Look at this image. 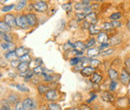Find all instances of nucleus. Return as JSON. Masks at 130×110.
Instances as JSON below:
<instances>
[{
  "label": "nucleus",
  "mask_w": 130,
  "mask_h": 110,
  "mask_svg": "<svg viewBox=\"0 0 130 110\" xmlns=\"http://www.w3.org/2000/svg\"><path fill=\"white\" fill-rule=\"evenodd\" d=\"M16 69L19 71V73H20V72H25V71H27V70L29 69V63L20 62Z\"/></svg>",
  "instance_id": "nucleus-27"
},
{
  "label": "nucleus",
  "mask_w": 130,
  "mask_h": 110,
  "mask_svg": "<svg viewBox=\"0 0 130 110\" xmlns=\"http://www.w3.org/2000/svg\"><path fill=\"white\" fill-rule=\"evenodd\" d=\"M39 110H50V109L48 108V106H44V105H42V106H40Z\"/></svg>",
  "instance_id": "nucleus-56"
},
{
  "label": "nucleus",
  "mask_w": 130,
  "mask_h": 110,
  "mask_svg": "<svg viewBox=\"0 0 130 110\" xmlns=\"http://www.w3.org/2000/svg\"><path fill=\"white\" fill-rule=\"evenodd\" d=\"M33 102H34V99L30 98V97H26L22 100V104L24 106V109L25 110H31L33 106Z\"/></svg>",
  "instance_id": "nucleus-12"
},
{
  "label": "nucleus",
  "mask_w": 130,
  "mask_h": 110,
  "mask_svg": "<svg viewBox=\"0 0 130 110\" xmlns=\"http://www.w3.org/2000/svg\"><path fill=\"white\" fill-rule=\"evenodd\" d=\"M11 29L12 28L7 23H5L4 20H1L0 21V32L1 33H8V32L11 31Z\"/></svg>",
  "instance_id": "nucleus-21"
},
{
  "label": "nucleus",
  "mask_w": 130,
  "mask_h": 110,
  "mask_svg": "<svg viewBox=\"0 0 130 110\" xmlns=\"http://www.w3.org/2000/svg\"><path fill=\"white\" fill-rule=\"evenodd\" d=\"M88 5H86L85 3H83V2H76L75 4H74V10L76 11V12H84V10H85V8L87 7Z\"/></svg>",
  "instance_id": "nucleus-19"
},
{
  "label": "nucleus",
  "mask_w": 130,
  "mask_h": 110,
  "mask_svg": "<svg viewBox=\"0 0 130 110\" xmlns=\"http://www.w3.org/2000/svg\"><path fill=\"white\" fill-rule=\"evenodd\" d=\"M101 99L103 100V101H105V102H108V103H111V102H113L114 100H115V97H114V95L111 93V91H102L101 92Z\"/></svg>",
  "instance_id": "nucleus-7"
},
{
  "label": "nucleus",
  "mask_w": 130,
  "mask_h": 110,
  "mask_svg": "<svg viewBox=\"0 0 130 110\" xmlns=\"http://www.w3.org/2000/svg\"><path fill=\"white\" fill-rule=\"evenodd\" d=\"M38 1H45V0H38Z\"/></svg>",
  "instance_id": "nucleus-63"
},
{
  "label": "nucleus",
  "mask_w": 130,
  "mask_h": 110,
  "mask_svg": "<svg viewBox=\"0 0 130 110\" xmlns=\"http://www.w3.org/2000/svg\"><path fill=\"white\" fill-rule=\"evenodd\" d=\"M26 17H27V20H28V23H29V27H35L38 24L37 16L34 12H27Z\"/></svg>",
  "instance_id": "nucleus-6"
},
{
  "label": "nucleus",
  "mask_w": 130,
  "mask_h": 110,
  "mask_svg": "<svg viewBox=\"0 0 130 110\" xmlns=\"http://www.w3.org/2000/svg\"><path fill=\"white\" fill-rule=\"evenodd\" d=\"M49 89H50V88H49L48 85H46V84H44V83L37 85V91H38V93L40 95H44L48 91Z\"/></svg>",
  "instance_id": "nucleus-20"
},
{
  "label": "nucleus",
  "mask_w": 130,
  "mask_h": 110,
  "mask_svg": "<svg viewBox=\"0 0 130 110\" xmlns=\"http://www.w3.org/2000/svg\"><path fill=\"white\" fill-rule=\"evenodd\" d=\"M66 110H78L77 107H70V108H67Z\"/></svg>",
  "instance_id": "nucleus-58"
},
{
  "label": "nucleus",
  "mask_w": 130,
  "mask_h": 110,
  "mask_svg": "<svg viewBox=\"0 0 130 110\" xmlns=\"http://www.w3.org/2000/svg\"><path fill=\"white\" fill-rule=\"evenodd\" d=\"M47 106H48V108L50 110H62L61 106H60L58 103H56L55 101H53V102H49L48 104H47Z\"/></svg>",
  "instance_id": "nucleus-33"
},
{
  "label": "nucleus",
  "mask_w": 130,
  "mask_h": 110,
  "mask_svg": "<svg viewBox=\"0 0 130 110\" xmlns=\"http://www.w3.org/2000/svg\"><path fill=\"white\" fill-rule=\"evenodd\" d=\"M72 49H74V45L70 42H66L62 45V50L63 51H71Z\"/></svg>",
  "instance_id": "nucleus-40"
},
{
  "label": "nucleus",
  "mask_w": 130,
  "mask_h": 110,
  "mask_svg": "<svg viewBox=\"0 0 130 110\" xmlns=\"http://www.w3.org/2000/svg\"><path fill=\"white\" fill-rule=\"evenodd\" d=\"M90 95H91V98H90L89 100H87V102H91L92 100H94V99L96 98V94H94V93H91Z\"/></svg>",
  "instance_id": "nucleus-55"
},
{
  "label": "nucleus",
  "mask_w": 130,
  "mask_h": 110,
  "mask_svg": "<svg viewBox=\"0 0 130 110\" xmlns=\"http://www.w3.org/2000/svg\"><path fill=\"white\" fill-rule=\"evenodd\" d=\"M129 104V100L126 97H119L117 98V105L119 107H126V105Z\"/></svg>",
  "instance_id": "nucleus-23"
},
{
  "label": "nucleus",
  "mask_w": 130,
  "mask_h": 110,
  "mask_svg": "<svg viewBox=\"0 0 130 110\" xmlns=\"http://www.w3.org/2000/svg\"><path fill=\"white\" fill-rule=\"evenodd\" d=\"M113 48H108V49H105V50H102L99 52V56H102V57H106V56H110L112 53H114Z\"/></svg>",
  "instance_id": "nucleus-31"
},
{
  "label": "nucleus",
  "mask_w": 130,
  "mask_h": 110,
  "mask_svg": "<svg viewBox=\"0 0 130 110\" xmlns=\"http://www.w3.org/2000/svg\"><path fill=\"white\" fill-rule=\"evenodd\" d=\"M44 97H45V99L49 101V102H53V101H55V100H57L58 99V93H57V91L55 90V89H49L48 91L44 94Z\"/></svg>",
  "instance_id": "nucleus-5"
},
{
  "label": "nucleus",
  "mask_w": 130,
  "mask_h": 110,
  "mask_svg": "<svg viewBox=\"0 0 130 110\" xmlns=\"http://www.w3.org/2000/svg\"><path fill=\"white\" fill-rule=\"evenodd\" d=\"M109 40H110L109 43H110V45H112V46L118 45V44H120V43L122 42V38H121L120 36H118V35H115L112 38H110Z\"/></svg>",
  "instance_id": "nucleus-26"
},
{
  "label": "nucleus",
  "mask_w": 130,
  "mask_h": 110,
  "mask_svg": "<svg viewBox=\"0 0 130 110\" xmlns=\"http://www.w3.org/2000/svg\"><path fill=\"white\" fill-rule=\"evenodd\" d=\"M7 101L9 102V104L15 105L17 102H19V96L15 93H10L7 96Z\"/></svg>",
  "instance_id": "nucleus-18"
},
{
  "label": "nucleus",
  "mask_w": 130,
  "mask_h": 110,
  "mask_svg": "<svg viewBox=\"0 0 130 110\" xmlns=\"http://www.w3.org/2000/svg\"><path fill=\"white\" fill-rule=\"evenodd\" d=\"M16 26L20 29H27L29 27V23H28L26 14L16 15Z\"/></svg>",
  "instance_id": "nucleus-2"
},
{
  "label": "nucleus",
  "mask_w": 130,
  "mask_h": 110,
  "mask_svg": "<svg viewBox=\"0 0 130 110\" xmlns=\"http://www.w3.org/2000/svg\"><path fill=\"white\" fill-rule=\"evenodd\" d=\"M101 28L104 29V30H110V29H113L114 27H113L112 22H104V23L102 24Z\"/></svg>",
  "instance_id": "nucleus-43"
},
{
  "label": "nucleus",
  "mask_w": 130,
  "mask_h": 110,
  "mask_svg": "<svg viewBox=\"0 0 130 110\" xmlns=\"http://www.w3.org/2000/svg\"><path fill=\"white\" fill-rule=\"evenodd\" d=\"M26 5H27V0H19L17 2V4L15 5V8L14 9H15V11L19 12V11L23 10L26 7Z\"/></svg>",
  "instance_id": "nucleus-22"
},
{
  "label": "nucleus",
  "mask_w": 130,
  "mask_h": 110,
  "mask_svg": "<svg viewBox=\"0 0 130 110\" xmlns=\"http://www.w3.org/2000/svg\"><path fill=\"white\" fill-rule=\"evenodd\" d=\"M0 35H1V39L5 42H12V40H13V37L9 32L8 33H1L0 32Z\"/></svg>",
  "instance_id": "nucleus-29"
},
{
  "label": "nucleus",
  "mask_w": 130,
  "mask_h": 110,
  "mask_svg": "<svg viewBox=\"0 0 130 110\" xmlns=\"http://www.w3.org/2000/svg\"><path fill=\"white\" fill-rule=\"evenodd\" d=\"M127 27H128V29L130 31V21H128V23H127Z\"/></svg>",
  "instance_id": "nucleus-59"
},
{
  "label": "nucleus",
  "mask_w": 130,
  "mask_h": 110,
  "mask_svg": "<svg viewBox=\"0 0 130 110\" xmlns=\"http://www.w3.org/2000/svg\"><path fill=\"white\" fill-rule=\"evenodd\" d=\"M112 24H113L114 28H118V27H121V22H119L118 20H112Z\"/></svg>",
  "instance_id": "nucleus-52"
},
{
  "label": "nucleus",
  "mask_w": 130,
  "mask_h": 110,
  "mask_svg": "<svg viewBox=\"0 0 130 110\" xmlns=\"http://www.w3.org/2000/svg\"><path fill=\"white\" fill-rule=\"evenodd\" d=\"M90 81L93 83V84H100L102 81H103V76L98 73V72H94L92 75H91V78Z\"/></svg>",
  "instance_id": "nucleus-13"
},
{
  "label": "nucleus",
  "mask_w": 130,
  "mask_h": 110,
  "mask_svg": "<svg viewBox=\"0 0 130 110\" xmlns=\"http://www.w3.org/2000/svg\"><path fill=\"white\" fill-rule=\"evenodd\" d=\"M91 1H92V0H82V2H83V3H85L86 5H89Z\"/></svg>",
  "instance_id": "nucleus-57"
},
{
  "label": "nucleus",
  "mask_w": 130,
  "mask_h": 110,
  "mask_svg": "<svg viewBox=\"0 0 130 110\" xmlns=\"http://www.w3.org/2000/svg\"><path fill=\"white\" fill-rule=\"evenodd\" d=\"M128 100H129V105H130V97L128 98Z\"/></svg>",
  "instance_id": "nucleus-62"
},
{
  "label": "nucleus",
  "mask_w": 130,
  "mask_h": 110,
  "mask_svg": "<svg viewBox=\"0 0 130 110\" xmlns=\"http://www.w3.org/2000/svg\"><path fill=\"white\" fill-rule=\"evenodd\" d=\"M88 32L91 36H94V35H98L100 33V27L96 25V24H90L89 28H88Z\"/></svg>",
  "instance_id": "nucleus-14"
},
{
  "label": "nucleus",
  "mask_w": 130,
  "mask_h": 110,
  "mask_svg": "<svg viewBox=\"0 0 130 110\" xmlns=\"http://www.w3.org/2000/svg\"><path fill=\"white\" fill-rule=\"evenodd\" d=\"M78 110H91V108L86 104H82L78 107Z\"/></svg>",
  "instance_id": "nucleus-53"
},
{
  "label": "nucleus",
  "mask_w": 130,
  "mask_h": 110,
  "mask_svg": "<svg viewBox=\"0 0 130 110\" xmlns=\"http://www.w3.org/2000/svg\"><path fill=\"white\" fill-rule=\"evenodd\" d=\"M89 26H90V24L86 21V20H84L83 22H82V24H81V28L82 29H88L89 28Z\"/></svg>",
  "instance_id": "nucleus-51"
},
{
  "label": "nucleus",
  "mask_w": 130,
  "mask_h": 110,
  "mask_svg": "<svg viewBox=\"0 0 130 110\" xmlns=\"http://www.w3.org/2000/svg\"><path fill=\"white\" fill-rule=\"evenodd\" d=\"M69 63H70V65H71V66H75V65H77V64H79V63H80V59H79V57H78V56L71 57V58H70V60H69Z\"/></svg>",
  "instance_id": "nucleus-42"
},
{
  "label": "nucleus",
  "mask_w": 130,
  "mask_h": 110,
  "mask_svg": "<svg viewBox=\"0 0 130 110\" xmlns=\"http://www.w3.org/2000/svg\"><path fill=\"white\" fill-rule=\"evenodd\" d=\"M85 20H86L89 24H96V23H97V20H98L97 15H96V13H95L94 11H91L90 13L86 14Z\"/></svg>",
  "instance_id": "nucleus-9"
},
{
  "label": "nucleus",
  "mask_w": 130,
  "mask_h": 110,
  "mask_svg": "<svg viewBox=\"0 0 130 110\" xmlns=\"http://www.w3.org/2000/svg\"><path fill=\"white\" fill-rule=\"evenodd\" d=\"M116 88H117V81H116V80H111V81L109 82L108 90L112 92V91H115V90H116Z\"/></svg>",
  "instance_id": "nucleus-41"
},
{
  "label": "nucleus",
  "mask_w": 130,
  "mask_h": 110,
  "mask_svg": "<svg viewBox=\"0 0 130 110\" xmlns=\"http://www.w3.org/2000/svg\"><path fill=\"white\" fill-rule=\"evenodd\" d=\"M94 1H96V2H100V1H103V0H94Z\"/></svg>",
  "instance_id": "nucleus-61"
},
{
  "label": "nucleus",
  "mask_w": 130,
  "mask_h": 110,
  "mask_svg": "<svg viewBox=\"0 0 130 110\" xmlns=\"http://www.w3.org/2000/svg\"><path fill=\"white\" fill-rule=\"evenodd\" d=\"M20 62H21V61L19 60V58H16V59L11 60V61H10V66H11V68H17Z\"/></svg>",
  "instance_id": "nucleus-48"
},
{
  "label": "nucleus",
  "mask_w": 130,
  "mask_h": 110,
  "mask_svg": "<svg viewBox=\"0 0 130 110\" xmlns=\"http://www.w3.org/2000/svg\"><path fill=\"white\" fill-rule=\"evenodd\" d=\"M107 73H108V77L110 78V80H117V78H119V73L114 68H109L107 70Z\"/></svg>",
  "instance_id": "nucleus-16"
},
{
  "label": "nucleus",
  "mask_w": 130,
  "mask_h": 110,
  "mask_svg": "<svg viewBox=\"0 0 130 110\" xmlns=\"http://www.w3.org/2000/svg\"><path fill=\"white\" fill-rule=\"evenodd\" d=\"M119 80H120V82H121L123 85H125V86L129 85L130 73L125 69V68H122L121 71L119 72Z\"/></svg>",
  "instance_id": "nucleus-3"
},
{
  "label": "nucleus",
  "mask_w": 130,
  "mask_h": 110,
  "mask_svg": "<svg viewBox=\"0 0 130 110\" xmlns=\"http://www.w3.org/2000/svg\"><path fill=\"white\" fill-rule=\"evenodd\" d=\"M35 75H42V73L44 72V69L42 67V65H38V66H34L32 69Z\"/></svg>",
  "instance_id": "nucleus-34"
},
{
  "label": "nucleus",
  "mask_w": 130,
  "mask_h": 110,
  "mask_svg": "<svg viewBox=\"0 0 130 110\" xmlns=\"http://www.w3.org/2000/svg\"><path fill=\"white\" fill-rule=\"evenodd\" d=\"M4 22L7 23L11 28L17 27L16 26V15H13L11 13H7L4 15Z\"/></svg>",
  "instance_id": "nucleus-4"
},
{
  "label": "nucleus",
  "mask_w": 130,
  "mask_h": 110,
  "mask_svg": "<svg viewBox=\"0 0 130 110\" xmlns=\"http://www.w3.org/2000/svg\"><path fill=\"white\" fill-rule=\"evenodd\" d=\"M33 7H34V12H38V13H44L47 12L49 9V6L46 1H35L33 3Z\"/></svg>",
  "instance_id": "nucleus-1"
},
{
  "label": "nucleus",
  "mask_w": 130,
  "mask_h": 110,
  "mask_svg": "<svg viewBox=\"0 0 130 110\" xmlns=\"http://www.w3.org/2000/svg\"><path fill=\"white\" fill-rule=\"evenodd\" d=\"M11 86H12V87H15L16 89H18V90L21 91V92H28V91H29V89H28L24 84H19V83H17V84H11Z\"/></svg>",
  "instance_id": "nucleus-32"
},
{
  "label": "nucleus",
  "mask_w": 130,
  "mask_h": 110,
  "mask_svg": "<svg viewBox=\"0 0 130 110\" xmlns=\"http://www.w3.org/2000/svg\"><path fill=\"white\" fill-rule=\"evenodd\" d=\"M110 46V43L109 42H106V43H102V44H100L99 45V51H102V50H105V49H108V47Z\"/></svg>",
  "instance_id": "nucleus-49"
},
{
  "label": "nucleus",
  "mask_w": 130,
  "mask_h": 110,
  "mask_svg": "<svg viewBox=\"0 0 130 110\" xmlns=\"http://www.w3.org/2000/svg\"><path fill=\"white\" fill-rule=\"evenodd\" d=\"M73 45H74V49H76L78 51H81V52H84L87 49L85 46V43L82 42V41H76V42H74Z\"/></svg>",
  "instance_id": "nucleus-25"
},
{
  "label": "nucleus",
  "mask_w": 130,
  "mask_h": 110,
  "mask_svg": "<svg viewBox=\"0 0 130 110\" xmlns=\"http://www.w3.org/2000/svg\"><path fill=\"white\" fill-rule=\"evenodd\" d=\"M61 8L65 10L66 12H70L71 10H72V3L71 2H67V3H63L62 5H61Z\"/></svg>",
  "instance_id": "nucleus-37"
},
{
  "label": "nucleus",
  "mask_w": 130,
  "mask_h": 110,
  "mask_svg": "<svg viewBox=\"0 0 130 110\" xmlns=\"http://www.w3.org/2000/svg\"><path fill=\"white\" fill-rule=\"evenodd\" d=\"M15 5L16 4H9V5H4V6H2V8H1V12H9V11H11L12 9H14L15 8Z\"/></svg>",
  "instance_id": "nucleus-35"
},
{
  "label": "nucleus",
  "mask_w": 130,
  "mask_h": 110,
  "mask_svg": "<svg viewBox=\"0 0 130 110\" xmlns=\"http://www.w3.org/2000/svg\"><path fill=\"white\" fill-rule=\"evenodd\" d=\"M8 75H9V77H11V78H15L17 76L16 73H14V72H12V71H9V72H8Z\"/></svg>",
  "instance_id": "nucleus-54"
},
{
  "label": "nucleus",
  "mask_w": 130,
  "mask_h": 110,
  "mask_svg": "<svg viewBox=\"0 0 130 110\" xmlns=\"http://www.w3.org/2000/svg\"><path fill=\"white\" fill-rule=\"evenodd\" d=\"M96 38H94L93 36L92 37H90V38H88L86 41H85V46L87 49H89V48H92L94 45H95V43H96Z\"/></svg>",
  "instance_id": "nucleus-28"
},
{
  "label": "nucleus",
  "mask_w": 130,
  "mask_h": 110,
  "mask_svg": "<svg viewBox=\"0 0 130 110\" xmlns=\"http://www.w3.org/2000/svg\"><path fill=\"white\" fill-rule=\"evenodd\" d=\"M94 72H95V68H94V67H92V66H90V65H89V66H84V67H83V69L80 71L81 75L82 76H84V77L91 76Z\"/></svg>",
  "instance_id": "nucleus-8"
},
{
  "label": "nucleus",
  "mask_w": 130,
  "mask_h": 110,
  "mask_svg": "<svg viewBox=\"0 0 130 110\" xmlns=\"http://www.w3.org/2000/svg\"><path fill=\"white\" fill-rule=\"evenodd\" d=\"M86 18V14L84 12H76L75 14V19L79 22V21H84Z\"/></svg>",
  "instance_id": "nucleus-39"
},
{
  "label": "nucleus",
  "mask_w": 130,
  "mask_h": 110,
  "mask_svg": "<svg viewBox=\"0 0 130 110\" xmlns=\"http://www.w3.org/2000/svg\"><path fill=\"white\" fill-rule=\"evenodd\" d=\"M17 55L15 53V50L13 51H7L6 53H4V58L5 59H9V60H13V59H16Z\"/></svg>",
  "instance_id": "nucleus-30"
},
{
  "label": "nucleus",
  "mask_w": 130,
  "mask_h": 110,
  "mask_svg": "<svg viewBox=\"0 0 130 110\" xmlns=\"http://www.w3.org/2000/svg\"><path fill=\"white\" fill-rule=\"evenodd\" d=\"M96 40H97V41L99 42V43H100V44L108 42V40H109L108 34H107L106 32L101 31L100 33H99V34H98V35H96Z\"/></svg>",
  "instance_id": "nucleus-11"
},
{
  "label": "nucleus",
  "mask_w": 130,
  "mask_h": 110,
  "mask_svg": "<svg viewBox=\"0 0 130 110\" xmlns=\"http://www.w3.org/2000/svg\"><path fill=\"white\" fill-rule=\"evenodd\" d=\"M6 1H8V0H1V2L3 3V2H6Z\"/></svg>",
  "instance_id": "nucleus-60"
},
{
  "label": "nucleus",
  "mask_w": 130,
  "mask_h": 110,
  "mask_svg": "<svg viewBox=\"0 0 130 110\" xmlns=\"http://www.w3.org/2000/svg\"><path fill=\"white\" fill-rule=\"evenodd\" d=\"M68 26L70 28H77L78 27V21L76 19H72L68 22Z\"/></svg>",
  "instance_id": "nucleus-45"
},
{
  "label": "nucleus",
  "mask_w": 130,
  "mask_h": 110,
  "mask_svg": "<svg viewBox=\"0 0 130 110\" xmlns=\"http://www.w3.org/2000/svg\"><path fill=\"white\" fill-rule=\"evenodd\" d=\"M19 60H20L21 62H27V63H30L32 61L31 56L29 55V53H28V54H25V55H23V56H21V57H19Z\"/></svg>",
  "instance_id": "nucleus-38"
},
{
  "label": "nucleus",
  "mask_w": 130,
  "mask_h": 110,
  "mask_svg": "<svg viewBox=\"0 0 130 110\" xmlns=\"http://www.w3.org/2000/svg\"><path fill=\"white\" fill-rule=\"evenodd\" d=\"M14 110H25L24 109V106L22 104V102H17L16 104L14 105Z\"/></svg>",
  "instance_id": "nucleus-50"
},
{
  "label": "nucleus",
  "mask_w": 130,
  "mask_h": 110,
  "mask_svg": "<svg viewBox=\"0 0 130 110\" xmlns=\"http://www.w3.org/2000/svg\"><path fill=\"white\" fill-rule=\"evenodd\" d=\"M89 64H90V66H92V67H94V68L96 69V68H98V67L101 65V61H100L99 59L91 58L90 61H89Z\"/></svg>",
  "instance_id": "nucleus-36"
},
{
  "label": "nucleus",
  "mask_w": 130,
  "mask_h": 110,
  "mask_svg": "<svg viewBox=\"0 0 130 110\" xmlns=\"http://www.w3.org/2000/svg\"><path fill=\"white\" fill-rule=\"evenodd\" d=\"M124 68L130 73V56L126 57L124 60Z\"/></svg>",
  "instance_id": "nucleus-47"
},
{
  "label": "nucleus",
  "mask_w": 130,
  "mask_h": 110,
  "mask_svg": "<svg viewBox=\"0 0 130 110\" xmlns=\"http://www.w3.org/2000/svg\"><path fill=\"white\" fill-rule=\"evenodd\" d=\"M0 46H1L2 50H7V51H13V50L16 49V46H15V44L13 42H5V41L3 42L2 41Z\"/></svg>",
  "instance_id": "nucleus-10"
},
{
  "label": "nucleus",
  "mask_w": 130,
  "mask_h": 110,
  "mask_svg": "<svg viewBox=\"0 0 130 110\" xmlns=\"http://www.w3.org/2000/svg\"><path fill=\"white\" fill-rule=\"evenodd\" d=\"M9 102L8 101H1V107H0V110H11L10 109V105L8 104Z\"/></svg>",
  "instance_id": "nucleus-44"
},
{
  "label": "nucleus",
  "mask_w": 130,
  "mask_h": 110,
  "mask_svg": "<svg viewBox=\"0 0 130 110\" xmlns=\"http://www.w3.org/2000/svg\"><path fill=\"white\" fill-rule=\"evenodd\" d=\"M110 20H119L121 18V13L120 12H114L109 16Z\"/></svg>",
  "instance_id": "nucleus-46"
},
{
  "label": "nucleus",
  "mask_w": 130,
  "mask_h": 110,
  "mask_svg": "<svg viewBox=\"0 0 130 110\" xmlns=\"http://www.w3.org/2000/svg\"><path fill=\"white\" fill-rule=\"evenodd\" d=\"M99 49L98 48H89L87 50V57L89 58H92V57H95V56H99Z\"/></svg>",
  "instance_id": "nucleus-24"
},
{
  "label": "nucleus",
  "mask_w": 130,
  "mask_h": 110,
  "mask_svg": "<svg viewBox=\"0 0 130 110\" xmlns=\"http://www.w3.org/2000/svg\"><path fill=\"white\" fill-rule=\"evenodd\" d=\"M19 75H20L21 77H23L26 81H28V80L32 79V77L35 75V74H34L33 70L28 69V70H27V71H25V72H20V73H19Z\"/></svg>",
  "instance_id": "nucleus-17"
},
{
  "label": "nucleus",
  "mask_w": 130,
  "mask_h": 110,
  "mask_svg": "<svg viewBox=\"0 0 130 110\" xmlns=\"http://www.w3.org/2000/svg\"><path fill=\"white\" fill-rule=\"evenodd\" d=\"M29 52H30L29 49L23 47V46H19V47H16V49H15V53H16L18 58L21 57V56H23V55H25V54H28Z\"/></svg>",
  "instance_id": "nucleus-15"
}]
</instances>
